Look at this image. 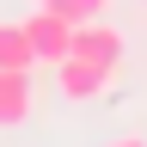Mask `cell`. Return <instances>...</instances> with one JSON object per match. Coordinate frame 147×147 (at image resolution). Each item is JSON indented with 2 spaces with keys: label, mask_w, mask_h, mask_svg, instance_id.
Listing matches in <instances>:
<instances>
[{
  "label": "cell",
  "mask_w": 147,
  "mask_h": 147,
  "mask_svg": "<svg viewBox=\"0 0 147 147\" xmlns=\"http://www.w3.org/2000/svg\"><path fill=\"white\" fill-rule=\"evenodd\" d=\"M117 74H123V67H104V61H86V55H67V61H55V92L74 98V104H86V98H104Z\"/></svg>",
  "instance_id": "1"
},
{
  "label": "cell",
  "mask_w": 147,
  "mask_h": 147,
  "mask_svg": "<svg viewBox=\"0 0 147 147\" xmlns=\"http://www.w3.org/2000/svg\"><path fill=\"white\" fill-rule=\"evenodd\" d=\"M25 31H31V49H37V61H43V67H55V61H67V55H74V25H67L61 12L37 6V12L25 18Z\"/></svg>",
  "instance_id": "2"
},
{
  "label": "cell",
  "mask_w": 147,
  "mask_h": 147,
  "mask_svg": "<svg viewBox=\"0 0 147 147\" xmlns=\"http://www.w3.org/2000/svg\"><path fill=\"white\" fill-rule=\"evenodd\" d=\"M74 55H86V61H104V67H123L129 37L110 25V18H86V25H74Z\"/></svg>",
  "instance_id": "3"
},
{
  "label": "cell",
  "mask_w": 147,
  "mask_h": 147,
  "mask_svg": "<svg viewBox=\"0 0 147 147\" xmlns=\"http://www.w3.org/2000/svg\"><path fill=\"white\" fill-rule=\"evenodd\" d=\"M37 92H31V74H0V129H18L31 117Z\"/></svg>",
  "instance_id": "4"
},
{
  "label": "cell",
  "mask_w": 147,
  "mask_h": 147,
  "mask_svg": "<svg viewBox=\"0 0 147 147\" xmlns=\"http://www.w3.org/2000/svg\"><path fill=\"white\" fill-rule=\"evenodd\" d=\"M31 67H37L31 31L25 25H0V74H31Z\"/></svg>",
  "instance_id": "5"
},
{
  "label": "cell",
  "mask_w": 147,
  "mask_h": 147,
  "mask_svg": "<svg viewBox=\"0 0 147 147\" xmlns=\"http://www.w3.org/2000/svg\"><path fill=\"white\" fill-rule=\"evenodd\" d=\"M37 6L61 12L67 25H86V18H104V12H110V0H37Z\"/></svg>",
  "instance_id": "6"
},
{
  "label": "cell",
  "mask_w": 147,
  "mask_h": 147,
  "mask_svg": "<svg viewBox=\"0 0 147 147\" xmlns=\"http://www.w3.org/2000/svg\"><path fill=\"white\" fill-rule=\"evenodd\" d=\"M110 147H147L141 135H117V141H110Z\"/></svg>",
  "instance_id": "7"
},
{
  "label": "cell",
  "mask_w": 147,
  "mask_h": 147,
  "mask_svg": "<svg viewBox=\"0 0 147 147\" xmlns=\"http://www.w3.org/2000/svg\"><path fill=\"white\" fill-rule=\"evenodd\" d=\"M141 6H147V0H141Z\"/></svg>",
  "instance_id": "8"
}]
</instances>
